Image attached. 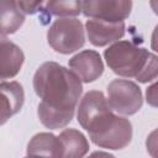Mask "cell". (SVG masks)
Masks as SVG:
<instances>
[{"label": "cell", "mask_w": 158, "mask_h": 158, "mask_svg": "<svg viewBox=\"0 0 158 158\" xmlns=\"http://www.w3.org/2000/svg\"><path fill=\"white\" fill-rule=\"evenodd\" d=\"M33 89L42 99L37 109L42 125L51 130L65 127L83 91L77 75L56 62H46L33 75Z\"/></svg>", "instance_id": "6da1fadb"}, {"label": "cell", "mask_w": 158, "mask_h": 158, "mask_svg": "<svg viewBox=\"0 0 158 158\" xmlns=\"http://www.w3.org/2000/svg\"><path fill=\"white\" fill-rule=\"evenodd\" d=\"M110 69L126 78H136L141 83L157 78V57L146 48L137 47L130 41H118L104 52Z\"/></svg>", "instance_id": "7a4b0ae2"}, {"label": "cell", "mask_w": 158, "mask_h": 158, "mask_svg": "<svg viewBox=\"0 0 158 158\" xmlns=\"http://www.w3.org/2000/svg\"><path fill=\"white\" fill-rule=\"evenodd\" d=\"M90 139L99 147L122 149L132 139V125L125 118L109 111L98 117L86 128Z\"/></svg>", "instance_id": "3957f363"}, {"label": "cell", "mask_w": 158, "mask_h": 158, "mask_svg": "<svg viewBox=\"0 0 158 158\" xmlns=\"http://www.w3.org/2000/svg\"><path fill=\"white\" fill-rule=\"evenodd\" d=\"M47 41L56 52L73 53L85 43L83 23L77 19H58L49 27Z\"/></svg>", "instance_id": "277c9868"}, {"label": "cell", "mask_w": 158, "mask_h": 158, "mask_svg": "<svg viewBox=\"0 0 158 158\" xmlns=\"http://www.w3.org/2000/svg\"><path fill=\"white\" fill-rule=\"evenodd\" d=\"M106 100L111 110L121 115H133L143 104L139 86L126 79H115L109 84Z\"/></svg>", "instance_id": "5b68a950"}, {"label": "cell", "mask_w": 158, "mask_h": 158, "mask_svg": "<svg viewBox=\"0 0 158 158\" xmlns=\"http://www.w3.org/2000/svg\"><path fill=\"white\" fill-rule=\"evenodd\" d=\"M132 2L128 0L81 1V11L86 17L110 22H122L131 14Z\"/></svg>", "instance_id": "8992f818"}, {"label": "cell", "mask_w": 158, "mask_h": 158, "mask_svg": "<svg viewBox=\"0 0 158 158\" xmlns=\"http://www.w3.org/2000/svg\"><path fill=\"white\" fill-rule=\"evenodd\" d=\"M70 72L77 75L80 81L91 83L96 80L104 72V64L98 52L85 49L69 59Z\"/></svg>", "instance_id": "52a82bcc"}, {"label": "cell", "mask_w": 158, "mask_h": 158, "mask_svg": "<svg viewBox=\"0 0 158 158\" xmlns=\"http://www.w3.org/2000/svg\"><path fill=\"white\" fill-rule=\"evenodd\" d=\"M88 38L96 47H104L120 40L125 35V22H110L99 19H90L85 23Z\"/></svg>", "instance_id": "ba28073f"}, {"label": "cell", "mask_w": 158, "mask_h": 158, "mask_svg": "<svg viewBox=\"0 0 158 158\" xmlns=\"http://www.w3.org/2000/svg\"><path fill=\"white\" fill-rule=\"evenodd\" d=\"M109 111H111V107L109 106V102L101 91H88L79 104L78 122L83 128L86 130L98 117Z\"/></svg>", "instance_id": "9c48e42d"}, {"label": "cell", "mask_w": 158, "mask_h": 158, "mask_svg": "<svg viewBox=\"0 0 158 158\" xmlns=\"http://www.w3.org/2000/svg\"><path fill=\"white\" fill-rule=\"evenodd\" d=\"M23 100L25 93L20 83H0V126L21 110Z\"/></svg>", "instance_id": "30bf717a"}, {"label": "cell", "mask_w": 158, "mask_h": 158, "mask_svg": "<svg viewBox=\"0 0 158 158\" xmlns=\"http://www.w3.org/2000/svg\"><path fill=\"white\" fill-rule=\"evenodd\" d=\"M23 59L22 49L9 38L0 36V80L11 79L17 75Z\"/></svg>", "instance_id": "8fae6325"}, {"label": "cell", "mask_w": 158, "mask_h": 158, "mask_svg": "<svg viewBox=\"0 0 158 158\" xmlns=\"http://www.w3.org/2000/svg\"><path fill=\"white\" fill-rule=\"evenodd\" d=\"M27 156L42 158H62V144L58 137L48 132L35 135L27 144Z\"/></svg>", "instance_id": "7c38bea8"}, {"label": "cell", "mask_w": 158, "mask_h": 158, "mask_svg": "<svg viewBox=\"0 0 158 158\" xmlns=\"http://www.w3.org/2000/svg\"><path fill=\"white\" fill-rule=\"evenodd\" d=\"M62 144V158H83L89 151L85 136L75 128H67L58 136Z\"/></svg>", "instance_id": "4fadbf2b"}, {"label": "cell", "mask_w": 158, "mask_h": 158, "mask_svg": "<svg viewBox=\"0 0 158 158\" xmlns=\"http://www.w3.org/2000/svg\"><path fill=\"white\" fill-rule=\"evenodd\" d=\"M25 22V14L17 1L0 0V35L15 33Z\"/></svg>", "instance_id": "5bb4252c"}, {"label": "cell", "mask_w": 158, "mask_h": 158, "mask_svg": "<svg viewBox=\"0 0 158 158\" xmlns=\"http://www.w3.org/2000/svg\"><path fill=\"white\" fill-rule=\"evenodd\" d=\"M46 10L52 15L69 19V16H77L81 12V1H48Z\"/></svg>", "instance_id": "9a60e30c"}, {"label": "cell", "mask_w": 158, "mask_h": 158, "mask_svg": "<svg viewBox=\"0 0 158 158\" xmlns=\"http://www.w3.org/2000/svg\"><path fill=\"white\" fill-rule=\"evenodd\" d=\"M17 5L23 14L32 15L38 11V7H41L43 2L42 1H17Z\"/></svg>", "instance_id": "2e32d148"}, {"label": "cell", "mask_w": 158, "mask_h": 158, "mask_svg": "<svg viewBox=\"0 0 158 158\" xmlns=\"http://www.w3.org/2000/svg\"><path fill=\"white\" fill-rule=\"evenodd\" d=\"M146 95H147V101L152 106H156L157 105V84L156 83L147 89Z\"/></svg>", "instance_id": "e0dca14e"}, {"label": "cell", "mask_w": 158, "mask_h": 158, "mask_svg": "<svg viewBox=\"0 0 158 158\" xmlns=\"http://www.w3.org/2000/svg\"><path fill=\"white\" fill-rule=\"evenodd\" d=\"M88 158H115L112 154L107 153V152H101V151H98V152H94L91 153Z\"/></svg>", "instance_id": "ac0fdd59"}, {"label": "cell", "mask_w": 158, "mask_h": 158, "mask_svg": "<svg viewBox=\"0 0 158 158\" xmlns=\"http://www.w3.org/2000/svg\"><path fill=\"white\" fill-rule=\"evenodd\" d=\"M25 158H42V157H36V156H26Z\"/></svg>", "instance_id": "d6986e66"}]
</instances>
